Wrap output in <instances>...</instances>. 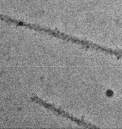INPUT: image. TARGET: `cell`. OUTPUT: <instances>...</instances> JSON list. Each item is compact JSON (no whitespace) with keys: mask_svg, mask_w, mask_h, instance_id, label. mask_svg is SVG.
<instances>
[{"mask_svg":"<svg viewBox=\"0 0 122 129\" xmlns=\"http://www.w3.org/2000/svg\"><path fill=\"white\" fill-rule=\"evenodd\" d=\"M32 100L35 101V102L40 104L41 105H42L43 106L47 108H48L49 109L51 110V111L54 112H56L57 113H58V114L59 115H61L64 117H67L69 119H70L71 120H72V121H74L75 122H76L77 123L79 124H80V125H85L86 124V123L83 121H81V120H80L74 117H72L71 116V115H70L69 114H68L67 113H66L65 112H64V111L59 109H57L56 108H55L54 106H53V105H52L51 104H50L45 101H44L43 100H41V99L39 98L38 97H34L33 98H31Z\"/></svg>","mask_w":122,"mask_h":129,"instance_id":"6da1fadb","label":"cell"}]
</instances>
